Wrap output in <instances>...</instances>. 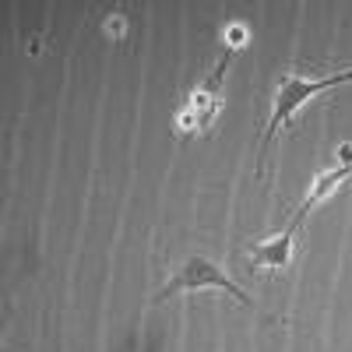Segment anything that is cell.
I'll return each mask as SVG.
<instances>
[{"mask_svg": "<svg viewBox=\"0 0 352 352\" xmlns=\"http://www.w3.org/2000/svg\"><path fill=\"white\" fill-rule=\"evenodd\" d=\"M201 289H222V292H229L236 303H243V307H250V296H243V289H236L226 275H222V268L215 261H208V257H187L184 264H180V275H176L159 296H155V303H162V300H169V296H176V292H201Z\"/></svg>", "mask_w": 352, "mask_h": 352, "instance_id": "4", "label": "cell"}, {"mask_svg": "<svg viewBox=\"0 0 352 352\" xmlns=\"http://www.w3.org/2000/svg\"><path fill=\"white\" fill-rule=\"evenodd\" d=\"M352 152L345 148L342 152V162L331 169V173H324L320 180L310 187V194L303 197V204L296 208V215H292V222L278 232L275 240H268V243H261V247H254V268H272V272H282V268H289V257H292V240L300 236V229H303V222H307V215L317 208L320 201H324L338 184H345L349 176H352V159H349Z\"/></svg>", "mask_w": 352, "mask_h": 352, "instance_id": "1", "label": "cell"}, {"mask_svg": "<svg viewBox=\"0 0 352 352\" xmlns=\"http://www.w3.org/2000/svg\"><path fill=\"white\" fill-rule=\"evenodd\" d=\"M345 81H352V67L349 71H338V74H328V78H320V81H310L303 74H282L278 78V88H275V106H272V116H268V127H264V134H261V148H257L261 155L257 159L268 155L275 134L292 120V113H296L307 99H314L317 92H328V88H335V85H345Z\"/></svg>", "mask_w": 352, "mask_h": 352, "instance_id": "2", "label": "cell"}, {"mask_svg": "<svg viewBox=\"0 0 352 352\" xmlns=\"http://www.w3.org/2000/svg\"><path fill=\"white\" fill-rule=\"evenodd\" d=\"M232 53H236V46H229L222 50V60L215 64L212 78L204 81L197 92L184 102V109L176 113V131H184V134H201V131H208L212 120H215V113L222 106V81H226V71L232 64Z\"/></svg>", "mask_w": 352, "mask_h": 352, "instance_id": "3", "label": "cell"}]
</instances>
